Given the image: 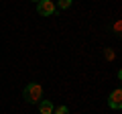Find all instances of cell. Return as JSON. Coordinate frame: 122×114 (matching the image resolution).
<instances>
[{"label": "cell", "instance_id": "6da1fadb", "mask_svg": "<svg viewBox=\"0 0 122 114\" xmlns=\"http://www.w3.org/2000/svg\"><path fill=\"white\" fill-rule=\"evenodd\" d=\"M43 86L37 82H30L29 86H25V90H22V98H25V102H29V104H39L41 100H43Z\"/></svg>", "mask_w": 122, "mask_h": 114}, {"label": "cell", "instance_id": "8992f818", "mask_svg": "<svg viewBox=\"0 0 122 114\" xmlns=\"http://www.w3.org/2000/svg\"><path fill=\"white\" fill-rule=\"evenodd\" d=\"M71 2L73 0H57V6H59V10H65V8L71 6Z\"/></svg>", "mask_w": 122, "mask_h": 114}, {"label": "cell", "instance_id": "ba28073f", "mask_svg": "<svg viewBox=\"0 0 122 114\" xmlns=\"http://www.w3.org/2000/svg\"><path fill=\"white\" fill-rule=\"evenodd\" d=\"M120 33H122V22H120V21H116V22H114V35L120 37Z\"/></svg>", "mask_w": 122, "mask_h": 114}, {"label": "cell", "instance_id": "9c48e42d", "mask_svg": "<svg viewBox=\"0 0 122 114\" xmlns=\"http://www.w3.org/2000/svg\"><path fill=\"white\" fill-rule=\"evenodd\" d=\"M35 2H39V0H35Z\"/></svg>", "mask_w": 122, "mask_h": 114}, {"label": "cell", "instance_id": "3957f363", "mask_svg": "<svg viewBox=\"0 0 122 114\" xmlns=\"http://www.w3.org/2000/svg\"><path fill=\"white\" fill-rule=\"evenodd\" d=\"M108 106H110L112 110H120V108H122V90H120V88H116V90L108 96Z\"/></svg>", "mask_w": 122, "mask_h": 114}, {"label": "cell", "instance_id": "5b68a950", "mask_svg": "<svg viewBox=\"0 0 122 114\" xmlns=\"http://www.w3.org/2000/svg\"><path fill=\"white\" fill-rule=\"evenodd\" d=\"M104 59L106 61H114V59H116V51H114V49H104Z\"/></svg>", "mask_w": 122, "mask_h": 114}, {"label": "cell", "instance_id": "7a4b0ae2", "mask_svg": "<svg viewBox=\"0 0 122 114\" xmlns=\"http://www.w3.org/2000/svg\"><path fill=\"white\" fill-rule=\"evenodd\" d=\"M57 6L53 0H39L37 2V12L41 14V16H51V14H55Z\"/></svg>", "mask_w": 122, "mask_h": 114}, {"label": "cell", "instance_id": "52a82bcc", "mask_svg": "<svg viewBox=\"0 0 122 114\" xmlns=\"http://www.w3.org/2000/svg\"><path fill=\"white\" fill-rule=\"evenodd\" d=\"M53 114H69V108L67 106H57V108H53Z\"/></svg>", "mask_w": 122, "mask_h": 114}, {"label": "cell", "instance_id": "277c9868", "mask_svg": "<svg viewBox=\"0 0 122 114\" xmlns=\"http://www.w3.org/2000/svg\"><path fill=\"white\" fill-rule=\"evenodd\" d=\"M53 108H55V106L49 100H41L39 102V114H53Z\"/></svg>", "mask_w": 122, "mask_h": 114}]
</instances>
